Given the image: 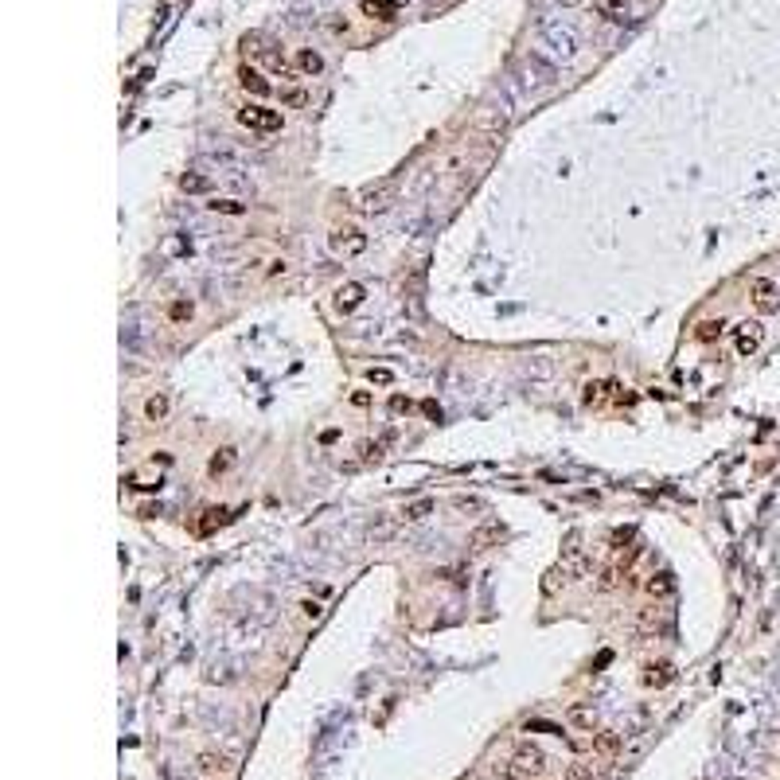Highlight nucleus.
Here are the masks:
<instances>
[{"label":"nucleus","mask_w":780,"mask_h":780,"mask_svg":"<svg viewBox=\"0 0 780 780\" xmlns=\"http://www.w3.org/2000/svg\"><path fill=\"white\" fill-rule=\"evenodd\" d=\"M546 772V753L538 745H519L504 764H495V780H535Z\"/></svg>","instance_id":"obj_1"},{"label":"nucleus","mask_w":780,"mask_h":780,"mask_svg":"<svg viewBox=\"0 0 780 780\" xmlns=\"http://www.w3.org/2000/svg\"><path fill=\"white\" fill-rule=\"evenodd\" d=\"M398 199V180L395 176H383L375 180V184H367L359 192V199H355V207L363 211V215H383V211H390Z\"/></svg>","instance_id":"obj_2"},{"label":"nucleus","mask_w":780,"mask_h":780,"mask_svg":"<svg viewBox=\"0 0 780 780\" xmlns=\"http://www.w3.org/2000/svg\"><path fill=\"white\" fill-rule=\"evenodd\" d=\"M328 246H332L336 258H359V254L367 250V235H363L355 223H340V227H332V235H328Z\"/></svg>","instance_id":"obj_3"},{"label":"nucleus","mask_w":780,"mask_h":780,"mask_svg":"<svg viewBox=\"0 0 780 780\" xmlns=\"http://www.w3.org/2000/svg\"><path fill=\"white\" fill-rule=\"evenodd\" d=\"M238 125L254 129V133H277V129H281V109H269V106L250 101V106L238 109Z\"/></svg>","instance_id":"obj_4"},{"label":"nucleus","mask_w":780,"mask_h":780,"mask_svg":"<svg viewBox=\"0 0 780 780\" xmlns=\"http://www.w3.org/2000/svg\"><path fill=\"white\" fill-rule=\"evenodd\" d=\"M749 304H753L761 316L780 312V285L772 281V277H753V281H749Z\"/></svg>","instance_id":"obj_5"},{"label":"nucleus","mask_w":780,"mask_h":780,"mask_svg":"<svg viewBox=\"0 0 780 780\" xmlns=\"http://www.w3.org/2000/svg\"><path fill=\"white\" fill-rule=\"evenodd\" d=\"M764 344V324L761 320H741V324H733V352L741 355V359H749V355H757Z\"/></svg>","instance_id":"obj_6"},{"label":"nucleus","mask_w":780,"mask_h":780,"mask_svg":"<svg viewBox=\"0 0 780 780\" xmlns=\"http://www.w3.org/2000/svg\"><path fill=\"white\" fill-rule=\"evenodd\" d=\"M363 301H367V289H363L359 281H344V285L336 289V297H332L336 312H344V316H347V312H355Z\"/></svg>","instance_id":"obj_7"},{"label":"nucleus","mask_w":780,"mask_h":780,"mask_svg":"<svg viewBox=\"0 0 780 780\" xmlns=\"http://www.w3.org/2000/svg\"><path fill=\"white\" fill-rule=\"evenodd\" d=\"M504 535H507V531H504V523H480V527L469 535V546H472V550H488V546H492V543H500Z\"/></svg>","instance_id":"obj_8"},{"label":"nucleus","mask_w":780,"mask_h":780,"mask_svg":"<svg viewBox=\"0 0 780 780\" xmlns=\"http://www.w3.org/2000/svg\"><path fill=\"white\" fill-rule=\"evenodd\" d=\"M238 464V449L235 445H223V449H215L207 461V476H223V472H230Z\"/></svg>","instance_id":"obj_9"},{"label":"nucleus","mask_w":780,"mask_h":780,"mask_svg":"<svg viewBox=\"0 0 780 780\" xmlns=\"http://www.w3.org/2000/svg\"><path fill=\"white\" fill-rule=\"evenodd\" d=\"M671 679H675V667H671L667 660L648 663V667H644V687H667Z\"/></svg>","instance_id":"obj_10"},{"label":"nucleus","mask_w":780,"mask_h":780,"mask_svg":"<svg viewBox=\"0 0 780 780\" xmlns=\"http://www.w3.org/2000/svg\"><path fill=\"white\" fill-rule=\"evenodd\" d=\"M238 82H242V90L258 94V98H266V94H269V82L261 78V70L250 67V63H242V67H238Z\"/></svg>","instance_id":"obj_11"},{"label":"nucleus","mask_w":780,"mask_h":780,"mask_svg":"<svg viewBox=\"0 0 780 780\" xmlns=\"http://www.w3.org/2000/svg\"><path fill=\"white\" fill-rule=\"evenodd\" d=\"M566 718H570V726L574 730H586V733H593L597 730V714H593V706H570V710H566Z\"/></svg>","instance_id":"obj_12"},{"label":"nucleus","mask_w":780,"mask_h":780,"mask_svg":"<svg viewBox=\"0 0 780 780\" xmlns=\"http://www.w3.org/2000/svg\"><path fill=\"white\" fill-rule=\"evenodd\" d=\"M168 410H172L168 395H160V390H156V395L144 398V421H156V426H160V421L168 418Z\"/></svg>","instance_id":"obj_13"},{"label":"nucleus","mask_w":780,"mask_h":780,"mask_svg":"<svg viewBox=\"0 0 780 780\" xmlns=\"http://www.w3.org/2000/svg\"><path fill=\"white\" fill-rule=\"evenodd\" d=\"M722 332H726V320H722V316L718 320H698V324H695V340H698V344H718Z\"/></svg>","instance_id":"obj_14"},{"label":"nucleus","mask_w":780,"mask_h":780,"mask_svg":"<svg viewBox=\"0 0 780 780\" xmlns=\"http://www.w3.org/2000/svg\"><path fill=\"white\" fill-rule=\"evenodd\" d=\"M324 70V59H320V51H312V47H301L297 51V75H320Z\"/></svg>","instance_id":"obj_15"},{"label":"nucleus","mask_w":780,"mask_h":780,"mask_svg":"<svg viewBox=\"0 0 780 780\" xmlns=\"http://www.w3.org/2000/svg\"><path fill=\"white\" fill-rule=\"evenodd\" d=\"M180 187H184L187 195H207L211 187H215V180L203 176V172H187V176H180Z\"/></svg>","instance_id":"obj_16"},{"label":"nucleus","mask_w":780,"mask_h":780,"mask_svg":"<svg viewBox=\"0 0 780 780\" xmlns=\"http://www.w3.org/2000/svg\"><path fill=\"white\" fill-rule=\"evenodd\" d=\"M597 12H601L605 20H629L632 16V8H629V0H597Z\"/></svg>","instance_id":"obj_17"},{"label":"nucleus","mask_w":780,"mask_h":780,"mask_svg":"<svg viewBox=\"0 0 780 780\" xmlns=\"http://www.w3.org/2000/svg\"><path fill=\"white\" fill-rule=\"evenodd\" d=\"M609 390H617L612 383H586L581 386V402L586 406H601L605 398H609Z\"/></svg>","instance_id":"obj_18"},{"label":"nucleus","mask_w":780,"mask_h":780,"mask_svg":"<svg viewBox=\"0 0 780 780\" xmlns=\"http://www.w3.org/2000/svg\"><path fill=\"white\" fill-rule=\"evenodd\" d=\"M227 769H230V761L223 753H203L199 757V772H203V776H223Z\"/></svg>","instance_id":"obj_19"},{"label":"nucleus","mask_w":780,"mask_h":780,"mask_svg":"<svg viewBox=\"0 0 780 780\" xmlns=\"http://www.w3.org/2000/svg\"><path fill=\"white\" fill-rule=\"evenodd\" d=\"M624 574H629V570H624L621 562L605 566V570H601V578H597V589H605V593H609V589H617V586L624 581Z\"/></svg>","instance_id":"obj_20"},{"label":"nucleus","mask_w":780,"mask_h":780,"mask_svg":"<svg viewBox=\"0 0 780 780\" xmlns=\"http://www.w3.org/2000/svg\"><path fill=\"white\" fill-rule=\"evenodd\" d=\"M675 589V578L667 570H660V574H652V578H648V593L652 597H667Z\"/></svg>","instance_id":"obj_21"},{"label":"nucleus","mask_w":780,"mask_h":780,"mask_svg":"<svg viewBox=\"0 0 780 780\" xmlns=\"http://www.w3.org/2000/svg\"><path fill=\"white\" fill-rule=\"evenodd\" d=\"M429 512H433V500L426 495V500H414V504H406V507H402V519H406V523H421Z\"/></svg>","instance_id":"obj_22"},{"label":"nucleus","mask_w":780,"mask_h":780,"mask_svg":"<svg viewBox=\"0 0 780 780\" xmlns=\"http://www.w3.org/2000/svg\"><path fill=\"white\" fill-rule=\"evenodd\" d=\"M363 12H367V16H378V20H390L398 12V4L395 0H363Z\"/></svg>","instance_id":"obj_23"},{"label":"nucleus","mask_w":780,"mask_h":780,"mask_svg":"<svg viewBox=\"0 0 780 780\" xmlns=\"http://www.w3.org/2000/svg\"><path fill=\"white\" fill-rule=\"evenodd\" d=\"M207 207H211V211H218V215H230V218L246 215V203H238V199H218V195L207 203Z\"/></svg>","instance_id":"obj_24"},{"label":"nucleus","mask_w":780,"mask_h":780,"mask_svg":"<svg viewBox=\"0 0 780 780\" xmlns=\"http://www.w3.org/2000/svg\"><path fill=\"white\" fill-rule=\"evenodd\" d=\"M281 106H289V109L309 106V90H301V86H289V90H281Z\"/></svg>","instance_id":"obj_25"},{"label":"nucleus","mask_w":780,"mask_h":780,"mask_svg":"<svg viewBox=\"0 0 780 780\" xmlns=\"http://www.w3.org/2000/svg\"><path fill=\"white\" fill-rule=\"evenodd\" d=\"M367 383L371 386H395V371L390 367H367Z\"/></svg>","instance_id":"obj_26"},{"label":"nucleus","mask_w":780,"mask_h":780,"mask_svg":"<svg viewBox=\"0 0 780 780\" xmlns=\"http://www.w3.org/2000/svg\"><path fill=\"white\" fill-rule=\"evenodd\" d=\"M129 488H141V492H149V488H160V472L156 476H149V472H133V476L125 480Z\"/></svg>","instance_id":"obj_27"},{"label":"nucleus","mask_w":780,"mask_h":780,"mask_svg":"<svg viewBox=\"0 0 780 780\" xmlns=\"http://www.w3.org/2000/svg\"><path fill=\"white\" fill-rule=\"evenodd\" d=\"M203 515H207V519L199 523V535H211V531H215V523H223V515H227V512H223V507H207Z\"/></svg>","instance_id":"obj_28"},{"label":"nucleus","mask_w":780,"mask_h":780,"mask_svg":"<svg viewBox=\"0 0 780 780\" xmlns=\"http://www.w3.org/2000/svg\"><path fill=\"white\" fill-rule=\"evenodd\" d=\"M386 441H390V433H386V437H383V441H363V445H359V453H363V457H367V461H371V457H383V449H386Z\"/></svg>","instance_id":"obj_29"},{"label":"nucleus","mask_w":780,"mask_h":780,"mask_svg":"<svg viewBox=\"0 0 780 780\" xmlns=\"http://www.w3.org/2000/svg\"><path fill=\"white\" fill-rule=\"evenodd\" d=\"M168 316H172V320H187V316H192V301H176V304L168 309Z\"/></svg>","instance_id":"obj_30"},{"label":"nucleus","mask_w":780,"mask_h":780,"mask_svg":"<svg viewBox=\"0 0 780 780\" xmlns=\"http://www.w3.org/2000/svg\"><path fill=\"white\" fill-rule=\"evenodd\" d=\"M301 612L309 617V621H316V617H320L324 609H320V601H301Z\"/></svg>","instance_id":"obj_31"},{"label":"nucleus","mask_w":780,"mask_h":780,"mask_svg":"<svg viewBox=\"0 0 780 780\" xmlns=\"http://www.w3.org/2000/svg\"><path fill=\"white\" fill-rule=\"evenodd\" d=\"M390 410H395V414H410V398L395 395V398H390Z\"/></svg>","instance_id":"obj_32"},{"label":"nucleus","mask_w":780,"mask_h":780,"mask_svg":"<svg viewBox=\"0 0 780 780\" xmlns=\"http://www.w3.org/2000/svg\"><path fill=\"white\" fill-rule=\"evenodd\" d=\"M352 406H355V410H367V406H371V395H367V390H355V395H352Z\"/></svg>","instance_id":"obj_33"},{"label":"nucleus","mask_w":780,"mask_h":780,"mask_svg":"<svg viewBox=\"0 0 780 780\" xmlns=\"http://www.w3.org/2000/svg\"><path fill=\"white\" fill-rule=\"evenodd\" d=\"M632 538V531L624 527V531H612V550H621V543H629Z\"/></svg>","instance_id":"obj_34"},{"label":"nucleus","mask_w":780,"mask_h":780,"mask_svg":"<svg viewBox=\"0 0 780 780\" xmlns=\"http://www.w3.org/2000/svg\"><path fill=\"white\" fill-rule=\"evenodd\" d=\"M289 269V261L285 258H277V261H269V277H277V273H285Z\"/></svg>","instance_id":"obj_35"},{"label":"nucleus","mask_w":780,"mask_h":780,"mask_svg":"<svg viewBox=\"0 0 780 780\" xmlns=\"http://www.w3.org/2000/svg\"><path fill=\"white\" fill-rule=\"evenodd\" d=\"M141 515H144V519H152V515H160V504H156V507H152V504H144V507H141Z\"/></svg>","instance_id":"obj_36"}]
</instances>
